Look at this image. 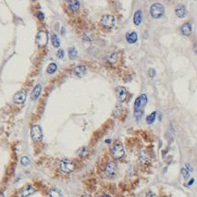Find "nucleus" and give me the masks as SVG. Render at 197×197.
I'll list each match as a JSON object with an SVG mask.
<instances>
[{"label": "nucleus", "mask_w": 197, "mask_h": 197, "mask_svg": "<svg viewBox=\"0 0 197 197\" xmlns=\"http://www.w3.org/2000/svg\"><path fill=\"white\" fill-rule=\"evenodd\" d=\"M147 103L146 95H141L134 103V117L136 119H140L143 114V107Z\"/></svg>", "instance_id": "f257e3e1"}, {"label": "nucleus", "mask_w": 197, "mask_h": 197, "mask_svg": "<svg viewBox=\"0 0 197 197\" xmlns=\"http://www.w3.org/2000/svg\"><path fill=\"white\" fill-rule=\"evenodd\" d=\"M164 11H165V8L162 4L159 3H154L153 4L151 8H150V14L154 19H159L163 16Z\"/></svg>", "instance_id": "f03ea898"}, {"label": "nucleus", "mask_w": 197, "mask_h": 197, "mask_svg": "<svg viewBox=\"0 0 197 197\" xmlns=\"http://www.w3.org/2000/svg\"><path fill=\"white\" fill-rule=\"evenodd\" d=\"M101 24L105 28H106V29H112L116 24V19L114 16L106 14V15H104L102 17Z\"/></svg>", "instance_id": "7ed1b4c3"}, {"label": "nucleus", "mask_w": 197, "mask_h": 197, "mask_svg": "<svg viewBox=\"0 0 197 197\" xmlns=\"http://www.w3.org/2000/svg\"><path fill=\"white\" fill-rule=\"evenodd\" d=\"M59 167H60V170H61V171H63L65 173H70L74 170L75 165L72 161L69 160V159H63V160L60 161Z\"/></svg>", "instance_id": "20e7f679"}, {"label": "nucleus", "mask_w": 197, "mask_h": 197, "mask_svg": "<svg viewBox=\"0 0 197 197\" xmlns=\"http://www.w3.org/2000/svg\"><path fill=\"white\" fill-rule=\"evenodd\" d=\"M111 154H112V157L116 159L122 158L125 154V150H124V147L122 146V144H120V143L115 144L111 150Z\"/></svg>", "instance_id": "39448f33"}, {"label": "nucleus", "mask_w": 197, "mask_h": 197, "mask_svg": "<svg viewBox=\"0 0 197 197\" xmlns=\"http://www.w3.org/2000/svg\"><path fill=\"white\" fill-rule=\"evenodd\" d=\"M31 136L32 139L34 142H40L43 139V131L39 125H34L31 130Z\"/></svg>", "instance_id": "423d86ee"}, {"label": "nucleus", "mask_w": 197, "mask_h": 197, "mask_svg": "<svg viewBox=\"0 0 197 197\" xmlns=\"http://www.w3.org/2000/svg\"><path fill=\"white\" fill-rule=\"evenodd\" d=\"M48 42V35L45 31H40L36 35V44L38 45L40 47H44L47 45Z\"/></svg>", "instance_id": "0eeeda50"}, {"label": "nucleus", "mask_w": 197, "mask_h": 197, "mask_svg": "<svg viewBox=\"0 0 197 197\" xmlns=\"http://www.w3.org/2000/svg\"><path fill=\"white\" fill-rule=\"evenodd\" d=\"M106 174L109 178H114L118 174V166L115 162H109L106 167Z\"/></svg>", "instance_id": "6e6552de"}, {"label": "nucleus", "mask_w": 197, "mask_h": 197, "mask_svg": "<svg viewBox=\"0 0 197 197\" xmlns=\"http://www.w3.org/2000/svg\"><path fill=\"white\" fill-rule=\"evenodd\" d=\"M116 93H117V98L118 100L121 103H123L126 101L128 97V92L124 87H118L116 89Z\"/></svg>", "instance_id": "1a4fd4ad"}, {"label": "nucleus", "mask_w": 197, "mask_h": 197, "mask_svg": "<svg viewBox=\"0 0 197 197\" xmlns=\"http://www.w3.org/2000/svg\"><path fill=\"white\" fill-rule=\"evenodd\" d=\"M26 97H27L26 91L25 90H21V91H19L15 95H14L13 100L15 103H17V104H23L26 100Z\"/></svg>", "instance_id": "9d476101"}, {"label": "nucleus", "mask_w": 197, "mask_h": 197, "mask_svg": "<svg viewBox=\"0 0 197 197\" xmlns=\"http://www.w3.org/2000/svg\"><path fill=\"white\" fill-rule=\"evenodd\" d=\"M35 193V189L34 188V186L31 184L25 185L21 191V197H28L32 194H34Z\"/></svg>", "instance_id": "9b49d317"}, {"label": "nucleus", "mask_w": 197, "mask_h": 197, "mask_svg": "<svg viewBox=\"0 0 197 197\" xmlns=\"http://www.w3.org/2000/svg\"><path fill=\"white\" fill-rule=\"evenodd\" d=\"M85 73H86V68H85V66H82V65L77 66L73 70V74L79 78L83 77L84 75H85Z\"/></svg>", "instance_id": "f8f14e48"}, {"label": "nucleus", "mask_w": 197, "mask_h": 197, "mask_svg": "<svg viewBox=\"0 0 197 197\" xmlns=\"http://www.w3.org/2000/svg\"><path fill=\"white\" fill-rule=\"evenodd\" d=\"M192 29H193V28H192L191 23L190 22H186V23H184V24L181 26V34L183 35H185V36H189L192 34Z\"/></svg>", "instance_id": "ddd939ff"}, {"label": "nucleus", "mask_w": 197, "mask_h": 197, "mask_svg": "<svg viewBox=\"0 0 197 197\" xmlns=\"http://www.w3.org/2000/svg\"><path fill=\"white\" fill-rule=\"evenodd\" d=\"M175 12H176V15L179 18H181V19L185 18L187 16V13H188V12H187V9L183 6H179V7H178L176 8Z\"/></svg>", "instance_id": "4468645a"}, {"label": "nucleus", "mask_w": 197, "mask_h": 197, "mask_svg": "<svg viewBox=\"0 0 197 197\" xmlns=\"http://www.w3.org/2000/svg\"><path fill=\"white\" fill-rule=\"evenodd\" d=\"M126 40L129 44H134L136 41L138 40V35L135 32H130V34H126Z\"/></svg>", "instance_id": "2eb2a0df"}, {"label": "nucleus", "mask_w": 197, "mask_h": 197, "mask_svg": "<svg viewBox=\"0 0 197 197\" xmlns=\"http://www.w3.org/2000/svg\"><path fill=\"white\" fill-rule=\"evenodd\" d=\"M41 91H42V86L40 85V84H37V85L34 87V91H32V100H36L37 98L39 97V95H40V93H41Z\"/></svg>", "instance_id": "dca6fc26"}, {"label": "nucleus", "mask_w": 197, "mask_h": 197, "mask_svg": "<svg viewBox=\"0 0 197 197\" xmlns=\"http://www.w3.org/2000/svg\"><path fill=\"white\" fill-rule=\"evenodd\" d=\"M142 20H143V16H142V11L138 10L136 11L134 14V17H133V21H134V24L135 25H140L141 23H142Z\"/></svg>", "instance_id": "f3484780"}, {"label": "nucleus", "mask_w": 197, "mask_h": 197, "mask_svg": "<svg viewBox=\"0 0 197 197\" xmlns=\"http://www.w3.org/2000/svg\"><path fill=\"white\" fill-rule=\"evenodd\" d=\"M69 8L71 9L72 11H77L80 8V2L77 0H71V1H68Z\"/></svg>", "instance_id": "a211bd4d"}, {"label": "nucleus", "mask_w": 197, "mask_h": 197, "mask_svg": "<svg viewBox=\"0 0 197 197\" xmlns=\"http://www.w3.org/2000/svg\"><path fill=\"white\" fill-rule=\"evenodd\" d=\"M139 160H140L141 163H147L150 160V157L146 153L142 152L139 156Z\"/></svg>", "instance_id": "6ab92c4d"}, {"label": "nucleus", "mask_w": 197, "mask_h": 197, "mask_svg": "<svg viewBox=\"0 0 197 197\" xmlns=\"http://www.w3.org/2000/svg\"><path fill=\"white\" fill-rule=\"evenodd\" d=\"M51 41H52V44H53V46L54 47H59L60 45V41L58 39V37L57 36V34H53L52 36H51Z\"/></svg>", "instance_id": "aec40b11"}, {"label": "nucleus", "mask_w": 197, "mask_h": 197, "mask_svg": "<svg viewBox=\"0 0 197 197\" xmlns=\"http://www.w3.org/2000/svg\"><path fill=\"white\" fill-rule=\"evenodd\" d=\"M58 69V66L56 63H50L48 65V67H47V73L49 74H53L54 72H56V70Z\"/></svg>", "instance_id": "412c9836"}, {"label": "nucleus", "mask_w": 197, "mask_h": 197, "mask_svg": "<svg viewBox=\"0 0 197 197\" xmlns=\"http://www.w3.org/2000/svg\"><path fill=\"white\" fill-rule=\"evenodd\" d=\"M49 197H62V194L57 189H51L49 191Z\"/></svg>", "instance_id": "4be33fe9"}, {"label": "nucleus", "mask_w": 197, "mask_h": 197, "mask_svg": "<svg viewBox=\"0 0 197 197\" xmlns=\"http://www.w3.org/2000/svg\"><path fill=\"white\" fill-rule=\"evenodd\" d=\"M77 56H78V52L76 51V49H75L74 47L69 48V57L70 59H75L77 58Z\"/></svg>", "instance_id": "5701e85b"}, {"label": "nucleus", "mask_w": 197, "mask_h": 197, "mask_svg": "<svg viewBox=\"0 0 197 197\" xmlns=\"http://www.w3.org/2000/svg\"><path fill=\"white\" fill-rule=\"evenodd\" d=\"M156 117H157V112H153L152 114H150L147 118H146V122L148 124H152L154 123V119H156Z\"/></svg>", "instance_id": "b1692460"}, {"label": "nucleus", "mask_w": 197, "mask_h": 197, "mask_svg": "<svg viewBox=\"0 0 197 197\" xmlns=\"http://www.w3.org/2000/svg\"><path fill=\"white\" fill-rule=\"evenodd\" d=\"M78 154H79V156H80V157H85L86 154H88V148H87V147H85V146L82 147L81 149L79 150Z\"/></svg>", "instance_id": "393cba45"}, {"label": "nucleus", "mask_w": 197, "mask_h": 197, "mask_svg": "<svg viewBox=\"0 0 197 197\" xmlns=\"http://www.w3.org/2000/svg\"><path fill=\"white\" fill-rule=\"evenodd\" d=\"M29 163H30V159L28 158L27 157H22L21 159V164L22 166H28L29 165Z\"/></svg>", "instance_id": "a878e982"}, {"label": "nucleus", "mask_w": 197, "mask_h": 197, "mask_svg": "<svg viewBox=\"0 0 197 197\" xmlns=\"http://www.w3.org/2000/svg\"><path fill=\"white\" fill-rule=\"evenodd\" d=\"M181 175L186 180V179H188V178L190 177V172L187 170L185 167H183V168H181Z\"/></svg>", "instance_id": "bb28decb"}, {"label": "nucleus", "mask_w": 197, "mask_h": 197, "mask_svg": "<svg viewBox=\"0 0 197 197\" xmlns=\"http://www.w3.org/2000/svg\"><path fill=\"white\" fill-rule=\"evenodd\" d=\"M117 58H118V57H117V54H115V53L111 54V56L108 58V61L110 63H112V64H114L117 61Z\"/></svg>", "instance_id": "cd10ccee"}, {"label": "nucleus", "mask_w": 197, "mask_h": 197, "mask_svg": "<svg viewBox=\"0 0 197 197\" xmlns=\"http://www.w3.org/2000/svg\"><path fill=\"white\" fill-rule=\"evenodd\" d=\"M148 72H149V76L151 78H154V76H156V70H154V69H150Z\"/></svg>", "instance_id": "c85d7f7f"}, {"label": "nucleus", "mask_w": 197, "mask_h": 197, "mask_svg": "<svg viewBox=\"0 0 197 197\" xmlns=\"http://www.w3.org/2000/svg\"><path fill=\"white\" fill-rule=\"evenodd\" d=\"M57 56H58V58H63V57H64V51H63L62 49L58 50Z\"/></svg>", "instance_id": "c756f323"}, {"label": "nucleus", "mask_w": 197, "mask_h": 197, "mask_svg": "<svg viewBox=\"0 0 197 197\" xmlns=\"http://www.w3.org/2000/svg\"><path fill=\"white\" fill-rule=\"evenodd\" d=\"M185 166H186V170H188L189 172H192V171H193V167H192V166L190 165V164L187 163Z\"/></svg>", "instance_id": "7c9ffc66"}, {"label": "nucleus", "mask_w": 197, "mask_h": 197, "mask_svg": "<svg viewBox=\"0 0 197 197\" xmlns=\"http://www.w3.org/2000/svg\"><path fill=\"white\" fill-rule=\"evenodd\" d=\"M37 17H38L40 20H44V19H45V15L42 12H38V13H37Z\"/></svg>", "instance_id": "2f4dec72"}, {"label": "nucleus", "mask_w": 197, "mask_h": 197, "mask_svg": "<svg viewBox=\"0 0 197 197\" xmlns=\"http://www.w3.org/2000/svg\"><path fill=\"white\" fill-rule=\"evenodd\" d=\"M145 197H157V196L154 194H153V193H149V194H146V196H145Z\"/></svg>", "instance_id": "473e14b6"}, {"label": "nucleus", "mask_w": 197, "mask_h": 197, "mask_svg": "<svg viewBox=\"0 0 197 197\" xmlns=\"http://www.w3.org/2000/svg\"><path fill=\"white\" fill-rule=\"evenodd\" d=\"M194 179H192V180L190 181V182L188 183V185H189V186H190V185H192V184L194 183Z\"/></svg>", "instance_id": "72a5a7b5"}, {"label": "nucleus", "mask_w": 197, "mask_h": 197, "mask_svg": "<svg viewBox=\"0 0 197 197\" xmlns=\"http://www.w3.org/2000/svg\"><path fill=\"white\" fill-rule=\"evenodd\" d=\"M103 197H111V196L108 195V194H105V195H103Z\"/></svg>", "instance_id": "f704fd0d"}, {"label": "nucleus", "mask_w": 197, "mask_h": 197, "mask_svg": "<svg viewBox=\"0 0 197 197\" xmlns=\"http://www.w3.org/2000/svg\"><path fill=\"white\" fill-rule=\"evenodd\" d=\"M110 142H111L110 140H106V143H110Z\"/></svg>", "instance_id": "c9c22d12"}, {"label": "nucleus", "mask_w": 197, "mask_h": 197, "mask_svg": "<svg viewBox=\"0 0 197 197\" xmlns=\"http://www.w3.org/2000/svg\"><path fill=\"white\" fill-rule=\"evenodd\" d=\"M82 197H92L91 195H84V196H82Z\"/></svg>", "instance_id": "e433bc0d"}, {"label": "nucleus", "mask_w": 197, "mask_h": 197, "mask_svg": "<svg viewBox=\"0 0 197 197\" xmlns=\"http://www.w3.org/2000/svg\"><path fill=\"white\" fill-rule=\"evenodd\" d=\"M0 197H4V194H0Z\"/></svg>", "instance_id": "4c0bfd02"}]
</instances>
